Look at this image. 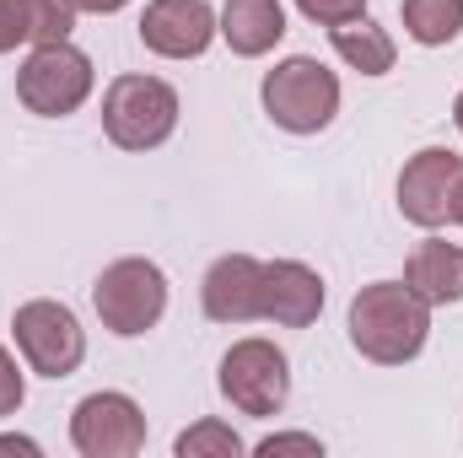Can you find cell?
I'll return each instance as SVG.
<instances>
[{
	"instance_id": "cell-22",
	"label": "cell",
	"mask_w": 463,
	"mask_h": 458,
	"mask_svg": "<svg viewBox=\"0 0 463 458\" xmlns=\"http://www.w3.org/2000/svg\"><path fill=\"white\" fill-rule=\"evenodd\" d=\"M248 453H259V458H275V453H324V443L313 437V432H275V437H264V443H253Z\"/></svg>"
},
{
	"instance_id": "cell-17",
	"label": "cell",
	"mask_w": 463,
	"mask_h": 458,
	"mask_svg": "<svg viewBox=\"0 0 463 458\" xmlns=\"http://www.w3.org/2000/svg\"><path fill=\"white\" fill-rule=\"evenodd\" d=\"M173 453H178V458H242V453H248V443L232 432L227 421L205 415V421H194L189 432H178Z\"/></svg>"
},
{
	"instance_id": "cell-21",
	"label": "cell",
	"mask_w": 463,
	"mask_h": 458,
	"mask_svg": "<svg viewBox=\"0 0 463 458\" xmlns=\"http://www.w3.org/2000/svg\"><path fill=\"white\" fill-rule=\"evenodd\" d=\"M33 43V27H27V5L22 0H0V54Z\"/></svg>"
},
{
	"instance_id": "cell-10",
	"label": "cell",
	"mask_w": 463,
	"mask_h": 458,
	"mask_svg": "<svg viewBox=\"0 0 463 458\" xmlns=\"http://www.w3.org/2000/svg\"><path fill=\"white\" fill-rule=\"evenodd\" d=\"M222 38L211 0H146L140 11V43L156 60H200Z\"/></svg>"
},
{
	"instance_id": "cell-8",
	"label": "cell",
	"mask_w": 463,
	"mask_h": 458,
	"mask_svg": "<svg viewBox=\"0 0 463 458\" xmlns=\"http://www.w3.org/2000/svg\"><path fill=\"white\" fill-rule=\"evenodd\" d=\"M71 448L81 458H135L146 448V410L118 388L87 394L71 410Z\"/></svg>"
},
{
	"instance_id": "cell-16",
	"label": "cell",
	"mask_w": 463,
	"mask_h": 458,
	"mask_svg": "<svg viewBox=\"0 0 463 458\" xmlns=\"http://www.w3.org/2000/svg\"><path fill=\"white\" fill-rule=\"evenodd\" d=\"M399 16L420 49H448L463 33V0H399Z\"/></svg>"
},
{
	"instance_id": "cell-20",
	"label": "cell",
	"mask_w": 463,
	"mask_h": 458,
	"mask_svg": "<svg viewBox=\"0 0 463 458\" xmlns=\"http://www.w3.org/2000/svg\"><path fill=\"white\" fill-rule=\"evenodd\" d=\"M22 399H27V372H22V361L0 345V421H5V415H16V410H22Z\"/></svg>"
},
{
	"instance_id": "cell-4",
	"label": "cell",
	"mask_w": 463,
	"mask_h": 458,
	"mask_svg": "<svg viewBox=\"0 0 463 458\" xmlns=\"http://www.w3.org/2000/svg\"><path fill=\"white\" fill-rule=\"evenodd\" d=\"M92 308H98V319H103L109 335L140 340L167 313V275H162V264L156 259H140V253L114 259L98 275V286H92Z\"/></svg>"
},
{
	"instance_id": "cell-6",
	"label": "cell",
	"mask_w": 463,
	"mask_h": 458,
	"mask_svg": "<svg viewBox=\"0 0 463 458\" xmlns=\"http://www.w3.org/2000/svg\"><path fill=\"white\" fill-rule=\"evenodd\" d=\"M216 383H222V399H227L237 415L269 421V415H280L286 399H291V361H286V350L275 340L248 335V340H237L227 356H222Z\"/></svg>"
},
{
	"instance_id": "cell-11",
	"label": "cell",
	"mask_w": 463,
	"mask_h": 458,
	"mask_svg": "<svg viewBox=\"0 0 463 458\" xmlns=\"http://www.w3.org/2000/svg\"><path fill=\"white\" fill-rule=\"evenodd\" d=\"M200 308L211 324H259L264 319V259L222 253L200 281Z\"/></svg>"
},
{
	"instance_id": "cell-7",
	"label": "cell",
	"mask_w": 463,
	"mask_h": 458,
	"mask_svg": "<svg viewBox=\"0 0 463 458\" xmlns=\"http://www.w3.org/2000/svg\"><path fill=\"white\" fill-rule=\"evenodd\" d=\"M11 340L22 350L27 372L54 377V383L71 377V372L87 361V329H81V319H76L65 302H54V297L22 302V308L11 313Z\"/></svg>"
},
{
	"instance_id": "cell-19",
	"label": "cell",
	"mask_w": 463,
	"mask_h": 458,
	"mask_svg": "<svg viewBox=\"0 0 463 458\" xmlns=\"http://www.w3.org/2000/svg\"><path fill=\"white\" fill-rule=\"evenodd\" d=\"M307 22H318V27H340V22H355V16H366V0H291Z\"/></svg>"
},
{
	"instance_id": "cell-12",
	"label": "cell",
	"mask_w": 463,
	"mask_h": 458,
	"mask_svg": "<svg viewBox=\"0 0 463 458\" xmlns=\"http://www.w3.org/2000/svg\"><path fill=\"white\" fill-rule=\"evenodd\" d=\"M324 313V275L302 259H269L264 264V324L307 329Z\"/></svg>"
},
{
	"instance_id": "cell-13",
	"label": "cell",
	"mask_w": 463,
	"mask_h": 458,
	"mask_svg": "<svg viewBox=\"0 0 463 458\" xmlns=\"http://www.w3.org/2000/svg\"><path fill=\"white\" fill-rule=\"evenodd\" d=\"M216 27L237 60H264L286 38V5L280 0H227L216 11Z\"/></svg>"
},
{
	"instance_id": "cell-23",
	"label": "cell",
	"mask_w": 463,
	"mask_h": 458,
	"mask_svg": "<svg viewBox=\"0 0 463 458\" xmlns=\"http://www.w3.org/2000/svg\"><path fill=\"white\" fill-rule=\"evenodd\" d=\"M0 453H22V458H38L43 448L33 437H16V432H0Z\"/></svg>"
},
{
	"instance_id": "cell-14",
	"label": "cell",
	"mask_w": 463,
	"mask_h": 458,
	"mask_svg": "<svg viewBox=\"0 0 463 458\" xmlns=\"http://www.w3.org/2000/svg\"><path fill=\"white\" fill-rule=\"evenodd\" d=\"M404 286L431 302V308H453L463 302V248L448 237H426L415 243V253L404 259Z\"/></svg>"
},
{
	"instance_id": "cell-15",
	"label": "cell",
	"mask_w": 463,
	"mask_h": 458,
	"mask_svg": "<svg viewBox=\"0 0 463 458\" xmlns=\"http://www.w3.org/2000/svg\"><path fill=\"white\" fill-rule=\"evenodd\" d=\"M329 43H335V54L345 60L350 71H361V76H388V71L399 65V43H393V33L377 27L372 16H355V22L329 27Z\"/></svg>"
},
{
	"instance_id": "cell-26",
	"label": "cell",
	"mask_w": 463,
	"mask_h": 458,
	"mask_svg": "<svg viewBox=\"0 0 463 458\" xmlns=\"http://www.w3.org/2000/svg\"><path fill=\"white\" fill-rule=\"evenodd\" d=\"M453 124H458V135H463V92L453 98Z\"/></svg>"
},
{
	"instance_id": "cell-25",
	"label": "cell",
	"mask_w": 463,
	"mask_h": 458,
	"mask_svg": "<svg viewBox=\"0 0 463 458\" xmlns=\"http://www.w3.org/2000/svg\"><path fill=\"white\" fill-rule=\"evenodd\" d=\"M453 222L463 227V178H458V195H453Z\"/></svg>"
},
{
	"instance_id": "cell-9",
	"label": "cell",
	"mask_w": 463,
	"mask_h": 458,
	"mask_svg": "<svg viewBox=\"0 0 463 458\" xmlns=\"http://www.w3.org/2000/svg\"><path fill=\"white\" fill-rule=\"evenodd\" d=\"M463 178V157L448 146H420L399 173V216L420 232L453 222V195Z\"/></svg>"
},
{
	"instance_id": "cell-3",
	"label": "cell",
	"mask_w": 463,
	"mask_h": 458,
	"mask_svg": "<svg viewBox=\"0 0 463 458\" xmlns=\"http://www.w3.org/2000/svg\"><path fill=\"white\" fill-rule=\"evenodd\" d=\"M178 87L162 81V76H146V71H129L114 76L109 92H103V135L114 140L118 151H156L173 140L178 129Z\"/></svg>"
},
{
	"instance_id": "cell-2",
	"label": "cell",
	"mask_w": 463,
	"mask_h": 458,
	"mask_svg": "<svg viewBox=\"0 0 463 458\" xmlns=\"http://www.w3.org/2000/svg\"><path fill=\"white\" fill-rule=\"evenodd\" d=\"M340 76L313 60V54H286L275 71H264L259 81V103L275 129L286 135H324L340 114Z\"/></svg>"
},
{
	"instance_id": "cell-1",
	"label": "cell",
	"mask_w": 463,
	"mask_h": 458,
	"mask_svg": "<svg viewBox=\"0 0 463 458\" xmlns=\"http://www.w3.org/2000/svg\"><path fill=\"white\" fill-rule=\"evenodd\" d=\"M350 345L377 367H404L431 340V302H420L404 281H372L350 297Z\"/></svg>"
},
{
	"instance_id": "cell-24",
	"label": "cell",
	"mask_w": 463,
	"mask_h": 458,
	"mask_svg": "<svg viewBox=\"0 0 463 458\" xmlns=\"http://www.w3.org/2000/svg\"><path fill=\"white\" fill-rule=\"evenodd\" d=\"M76 11H87V16H114V11H124L129 0H71Z\"/></svg>"
},
{
	"instance_id": "cell-5",
	"label": "cell",
	"mask_w": 463,
	"mask_h": 458,
	"mask_svg": "<svg viewBox=\"0 0 463 458\" xmlns=\"http://www.w3.org/2000/svg\"><path fill=\"white\" fill-rule=\"evenodd\" d=\"M98 87V71H92V54L76 49L71 38L60 43H33V54L22 60L16 71V98L22 109L38 119H65L76 114Z\"/></svg>"
},
{
	"instance_id": "cell-18",
	"label": "cell",
	"mask_w": 463,
	"mask_h": 458,
	"mask_svg": "<svg viewBox=\"0 0 463 458\" xmlns=\"http://www.w3.org/2000/svg\"><path fill=\"white\" fill-rule=\"evenodd\" d=\"M27 5V27H33V43H60V38H71V27H76V5L71 0H22Z\"/></svg>"
}]
</instances>
